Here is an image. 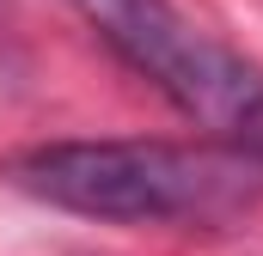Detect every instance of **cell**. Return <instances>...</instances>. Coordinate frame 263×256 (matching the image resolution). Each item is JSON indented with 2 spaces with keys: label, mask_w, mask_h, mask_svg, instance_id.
Instances as JSON below:
<instances>
[{
  "label": "cell",
  "mask_w": 263,
  "mask_h": 256,
  "mask_svg": "<svg viewBox=\"0 0 263 256\" xmlns=\"http://www.w3.org/2000/svg\"><path fill=\"white\" fill-rule=\"evenodd\" d=\"M6 183L98 226H233L263 207V165L220 140H43Z\"/></svg>",
  "instance_id": "obj_1"
},
{
  "label": "cell",
  "mask_w": 263,
  "mask_h": 256,
  "mask_svg": "<svg viewBox=\"0 0 263 256\" xmlns=\"http://www.w3.org/2000/svg\"><path fill=\"white\" fill-rule=\"evenodd\" d=\"M110 55L135 67L159 98H172L208 140L263 165V67L202 31L172 0H67Z\"/></svg>",
  "instance_id": "obj_2"
}]
</instances>
